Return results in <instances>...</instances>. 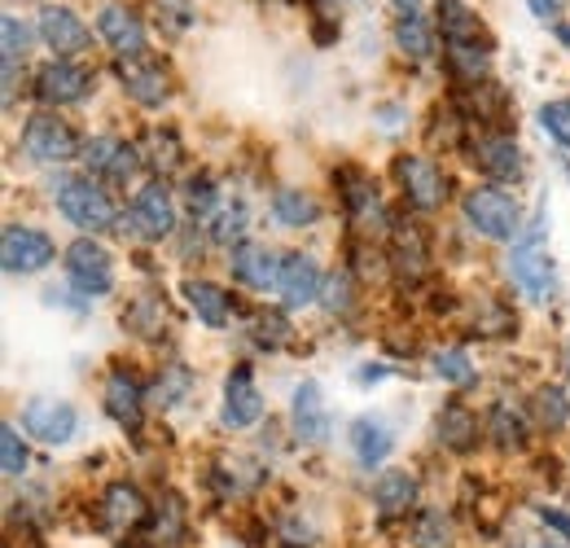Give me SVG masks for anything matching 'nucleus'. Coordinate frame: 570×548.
<instances>
[{"instance_id":"20","label":"nucleus","mask_w":570,"mask_h":548,"mask_svg":"<svg viewBox=\"0 0 570 548\" xmlns=\"http://www.w3.org/2000/svg\"><path fill=\"white\" fill-rule=\"evenodd\" d=\"M233 276L250 290H277L282 281V260L264 246H233Z\"/></svg>"},{"instance_id":"31","label":"nucleus","mask_w":570,"mask_h":548,"mask_svg":"<svg viewBox=\"0 0 570 548\" xmlns=\"http://www.w3.org/2000/svg\"><path fill=\"white\" fill-rule=\"evenodd\" d=\"M149 149H145V158H149V167L163 176V172H171V167H180V145H176V133H163V128H154L149 133Z\"/></svg>"},{"instance_id":"18","label":"nucleus","mask_w":570,"mask_h":548,"mask_svg":"<svg viewBox=\"0 0 570 548\" xmlns=\"http://www.w3.org/2000/svg\"><path fill=\"white\" fill-rule=\"evenodd\" d=\"M474 163L492 176V180H518L522 172V154H518V140L513 133H483L474 140Z\"/></svg>"},{"instance_id":"8","label":"nucleus","mask_w":570,"mask_h":548,"mask_svg":"<svg viewBox=\"0 0 570 548\" xmlns=\"http://www.w3.org/2000/svg\"><path fill=\"white\" fill-rule=\"evenodd\" d=\"M22 430H27L31 439L49 443V448H58V443H71V434H75V409L67 404V400L40 395V400H31V404L22 409Z\"/></svg>"},{"instance_id":"10","label":"nucleus","mask_w":570,"mask_h":548,"mask_svg":"<svg viewBox=\"0 0 570 548\" xmlns=\"http://www.w3.org/2000/svg\"><path fill=\"white\" fill-rule=\"evenodd\" d=\"M40 40L58 53V58H75L92 45V31L83 27V18L67 9V4H45L40 9Z\"/></svg>"},{"instance_id":"29","label":"nucleus","mask_w":570,"mask_h":548,"mask_svg":"<svg viewBox=\"0 0 570 548\" xmlns=\"http://www.w3.org/2000/svg\"><path fill=\"white\" fill-rule=\"evenodd\" d=\"M535 417H540V425L544 430H562L570 421V400L562 386H544V391H535Z\"/></svg>"},{"instance_id":"37","label":"nucleus","mask_w":570,"mask_h":548,"mask_svg":"<svg viewBox=\"0 0 570 548\" xmlns=\"http://www.w3.org/2000/svg\"><path fill=\"white\" fill-rule=\"evenodd\" d=\"M492 434H497L500 448H522L527 443V430H522V417L509 409L492 412Z\"/></svg>"},{"instance_id":"14","label":"nucleus","mask_w":570,"mask_h":548,"mask_svg":"<svg viewBox=\"0 0 570 548\" xmlns=\"http://www.w3.org/2000/svg\"><path fill=\"white\" fill-rule=\"evenodd\" d=\"M439 31H443L448 49H492V31L461 0H439Z\"/></svg>"},{"instance_id":"32","label":"nucleus","mask_w":570,"mask_h":548,"mask_svg":"<svg viewBox=\"0 0 570 548\" xmlns=\"http://www.w3.org/2000/svg\"><path fill=\"white\" fill-rule=\"evenodd\" d=\"M189 382H194V373H189L185 364H171L167 373H158V382H154V395H158V404H163V409H176V404L185 400Z\"/></svg>"},{"instance_id":"5","label":"nucleus","mask_w":570,"mask_h":548,"mask_svg":"<svg viewBox=\"0 0 570 548\" xmlns=\"http://www.w3.org/2000/svg\"><path fill=\"white\" fill-rule=\"evenodd\" d=\"M509 273L522 285V294L535 299V303H544V299L558 294V268H553L549 251H544L535 237H531V242H518V246L509 251Z\"/></svg>"},{"instance_id":"34","label":"nucleus","mask_w":570,"mask_h":548,"mask_svg":"<svg viewBox=\"0 0 570 548\" xmlns=\"http://www.w3.org/2000/svg\"><path fill=\"white\" fill-rule=\"evenodd\" d=\"M27 443H22V434H18V425H4L0 430V466H4V474L9 479H18V474H27Z\"/></svg>"},{"instance_id":"7","label":"nucleus","mask_w":570,"mask_h":548,"mask_svg":"<svg viewBox=\"0 0 570 548\" xmlns=\"http://www.w3.org/2000/svg\"><path fill=\"white\" fill-rule=\"evenodd\" d=\"M132 228L149 237V242H163V237H171L176 233V203H171V189L163 185V180H154V185H145L141 194L132 198Z\"/></svg>"},{"instance_id":"21","label":"nucleus","mask_w":570,"mask_h":548,"mask_svg":"<svg viewBox=\"0 0 570 548\" xmlns=\"http://www.w3.org/2000/svg\"><path fill=\"white\" fill-rule=\"evenodd\" d=\"M294 430L303 443H325V434H330V409H325V395L316 382H303L294 391Z\"/></svg>"},{"instance_id":"41","label":"nucleus","mask_w":570,"mask_h":548,"mask_svg":"<svg viewBox=\"0 0 570 548\" xmlns=\"http://www.w3.org/2000/svg\"><path fill=\"white\" fill-rule=\"evenodd\" d=\"M527 4H531V13H535L540 22H549V18H558V13H562V4H567V0H527Z\"/></svg>"},{"instance_id":"24","label":"nucleus","mask_w":570,"mask_h":548,"mask_svg":"<svg viewBox=\"0 0 570 548\" xmlns=\"http://www.w3.org/2000/svg\"><path fill=\"white\" fill-rule=\"evenodd\" d=\"M185 299L198 312V321H207L212 330H224L228 316H233V303H228V294L215 281H185Z\"/></svg>"},{"instance_id":"43","label":"nucleus","mask_w":570,"mask_h":548,"mask_svg":"<svg viewBox=\"0 0 570 548\" xmlns=\"http://www.w3.org/2000/svg\"><path fill=\"white\" fill-rule=\"evenodd\" d=\"M391 4H395L400 13H417V4H422V0H391Z\"/></svg>"},{"instance_id":"1","label":"nucleus","mask_w":570,"mask_h":548,"mask_svg":"<svg viewBox=\"0 0 570 548\" xmlns=\"http://www.w3.org/2000/svg\"><path fill=\"white\" fill-rule=\"evenodd\" d=\"M53 198H58V211L71 219L75 228H83V233H101V228L115 224V203H110V194L97 180L62 176L58 189H53Z\"/></svg>"},{"instance_id":"40","label":"nucleus","mask_w":570,"mask_h":548,"mask_svg":"<svg viewBox=\"0 0 570 548\" xmlns=\"http://www.w3.org/2000/svg\"><path fill=\"white\" fill-rule=\"evenodd\" d=\"M439 527H448V522H443L439 513H426V518H422V531H417V545H422V548H443V545H448V531L439 536Z\"/></svg>"},{"instance_id":"23","label":"nucleus","mask_w":570,"mask_h":548,"mask_svg":"<svg viewBox=\"0 0 570 548\" xmlns=\"http://www.w3.org/2000/svg\"><path fill=\"white\" fill-rule=\"evenodd\" d=\"M413 500H417V479H413V474H404V470L382 474L377 487H373V505H377V513H382V518L409 513V509H413Z\"/></svg>"},{"instance_id":"30","label":"nucleus","mask_w":570,"mask_h":548,"mask_svg":"<svg viewBox=\"0 0 570 548\" xmlns=\"http://www.w3.org/2000/svg\"><path fill=\"white\" fill-rule=\"evenodd\" d=\"M212 237L219 246H233V242H242L246 237V206L233 203V206H219L212 215Z\"/></svg>"},{"instance_id":"44","label":"nucleus","mask_w":570,"mask_h":548,"mask_svg":"<svg viewBox=\"0 0 570 548\" xmlns=\"http://www.w3.org/2000/svg\"><path fill=\"white\" fill-rule=\"evenodd\" d=\"M558 36H562V45H567V49H570V27H567V22L558 27Z\"/></svg>"},{"instance_id":"6","label":"nucleus","mask_w":570,"mask_h":548,"mask_svg":"<svg viewBox=\"0 0 570 548\" xmlns=\"http://www.w3.org/2000/svg\"><path fill=\"white\" fill-rule=\"evenodd\" d=\"M67 276L79 294H110L115 290V264L97 242H75L67 251Z\"/></svg>"},{"instance_id":"11","label":"nucleus","mask_w":570,"mask_h":548,"mask_svg":"<svg viewBox=\"0 0 570 548\" xmlns=\"http://www.w3.org/2000/svg\"><path fill=\"white\" fill-rule=\"evenodd\" d=\"M97 36L119 53V58H137L145 53V22L137 9L128 4H106L97 13Z\"/></svg>"},{"instance_id":"38","label":"nucleus","mask_w":570,"mask_h":548,"mask_svg":"<svg viewBox=\"0 0 570 548\" xmlns=\"http://www.w3.org/2000/svg\"><path fill=\"white\" fill-rule=\"evenodd\" d=\"M540 124H544L549 137L562 140L570 149V101H549V106L540 110Z\"/></svg>"},{"instance_id":"25","label":"nucleus","mask_w":570,"mask_h":548,"mask_svg":"<svg viewBox=\"0 0 570 548\" xmlns=\"http://www.w3.org/2000/svg\"><path fill=\"white\" fill-rule=\"evenodd\" d=\"M391 448H395V434H391L382 421L360 417L356 425H352V452L360 457V466H377V461H386Z\"/></svg>"},{"instance_id":"19","label":"nucleus","mask_w":570,"mask_h":548,"mask_svg":"<svg viewBox=\"0 0 570 548\" xmlns=\"http://www.w3.org/2000/svg\"><path fill=\"white\" fill-rule=\"evenodd\" d=\"M145 522V496L132 482H115L106 496H101V527L106 531H132Z\"/></svg>"},{"instance_id":"15","label":"nucleus","mask_w":570,"mask_h":548,"mask_svg":"<svg viewBox=\"0 0 570 548\" xmlns=\"http://www.w3.org/2000/svg\"><path fill=\"white\" fill-rule=\"evenodd\" d=\"M325 290V276L316 268L312 255L294 251V255H282V281H277V294L285 299V307H303V303H316Z\"/></svg>"},{"instance_id":"42","label":"nucleus","mask_w":570,"mask_h":548,"mask_svg":"<svg viewBox=\"0 0 570 548\" xmlns=\"http://www.w3.org/2000/svg\"><path fill=\"white\" fill-rule=\"evenodd\" d=\"M540 518H544L549 527H558V531L570 540V513H562V509H540Z\"/></svg>"},{"instance_id":"4","label":"nucleus","mask_w":570,"mask_h":548,"mask_svg":"<svg viewBox=\"0 0 570 548\" xmlns=\"http://www.w3.org/2000/svg\"><path fill=\"white\" fill-rule=\"evenodd\" d=\"M22 149L36 163H67L83 145H79V137H75V128L67 119H58V115H31L27 128H22Z\"/></svg>"},{"instance_id":"3","label":"nucleus","mask_w":570,"mask_h":548,"mask_svg":"<svg viewBox=\"0 0 570 548\" xmlns=\"http://www.w3.org/2000/svg\"><path fill=\"white\" fill-rule=\"evenodd\" d=\"M0 264L9 276H31L53 264V237L31 224H9L0 242Z\"/></svg>"},{"instance_id":"36","label":"nucleus","mask_w":570,"mask_h":548,"mask_svg":"<svg viewBox=\"0 0 570 548\" xmlns=\"http://www.w3.org/2000/svg\"><path fill=\"white\" fill-rule=\"evenodd\" d=\"M255 343L268 346V351L285 346L289 343V321H285L282 312H259L255 316Z\"/></svg>"},{"instance_id":"35","label":"nucleus","mask_w":570,"mask_h":548,"mask_svg":"<svg viewBox=\"0 0 570 548\" xmlns=\"http://www.w3.org/2000/svg\"><path fill=\"white\" fill-rule=\"evenodd\" d=\"M434 373H439L443 382H456V386H470V382H474V364H470L465 351H439V355H434Z\"/></svg>"},{"instance_id":"17","label":"nucleus","mask_w":570,"mask_h":548,"mask_svg":"<svg viewBox=\"0 0 570 548\" xmlns=\"http://www.w3.org/2000/svg\"><path fill=\"white\" fill-rule=\"evenodd\" d=\"M79 158H83V167H88L92 176H106V180H128V176L137 172V149H132L128 140H115V137L88 140V145L79 149Z\"/></svg>"},{"instance_id":"16","label":"nucleus","mask_w":570,"mask_h":548,"mask_svg":"<svg viewBox=\"0 0 570 548\" xmlns=\"http://www.w3.org/2000/svg\"><path fill=\"white\" fill-rule=\"evenodd\" d=\"M88 84H92L88 70L58 58V62H49V67L36 75V97L45 106H71V101H79L88 92Z\"/></svg>"},{"instance_id":"33","label":"nucleus","mask_w":570,"mask_h":548,"mask_svg":"<svg viewBox=\"0 0 570 548\" xmlns=\"http://www.w3.org/2000/svg\"><path fill=\"white\" fill-rule=\"evenodd\" d=\"M347 211L356 224H373L382 215V203H377V189L368 180H347Z\"/></svg>"},{"instance_id":"2","label":"nucleus","mask_w":570,"mask_h":548,"mask_svg":"<svg viewBox=\"0 0 570 548\" xmlns=\"http://www.w3.org/2000/svg\"><path fill=\"white\" fill-rule=\"evenodd\" d=\"M465 219L474 233L492 237V242H509L518 228H522V211H518V198H509L504 189H474L465 194Z\"/></svg>"},{"instance_id":"22","label":"nucleus","mask_w":570,"mask_h":548,"mask_svg":"<svg viewBox=\"0 0 570 548\" xmlns=\"http://www.w3.org/2000/svg\"><path fill=\"white\" fill-rule=\"evenodd\" d=\"M106 412L124 430H137L141 425V386L128 373H110V382H106Z\"/></svg>"},{"instance_id":"9","label":"nucleus","mask_w":570,"mask_h":548,"mask_svg":"<svg viewBox=\"0 0 570 548\" xmlns=\"http://www.w3.org/2000/svg\"><path fill=\"white\" fill-rule=\"evenodd\" d=\"M395 176L404 185V198L417 206V211H439L443 198H448V185H443V172L430 163V158H417V154H404L395 163Z\"/></svg>"},{"instance_id":"28","label":"nucleus","mask_w":570,"mask_h":548,"mask_svg":"<svg viewBox=\"0 0 570 548\" xmlns=\"http://www.w3.org/2000/svg\"><path fill=\"white\" fill-rule=\"evenodd\" d=\"M395 40H400V49H404L413 62H426L430 53H434V31H430V22H422V13H400Z\"/></svg>"},{"instance_id":"26","label":"nucleus","mask_w":570,"mask_h":548,"mask_svg":"<svg viewBox=\"0 0 570 548\" xmlns=\"http://www.w3.org/2000/svg\"><path fill=\"white\" fill-rule=\"evenodd\" d=\"M439 439L452 452H470L479 443V417L465 404H448V409L439 412Z\"/></svg>"},{"instance_id":"13","label":"nucleus","mask_w":570,"mask_h":548,"mask_svg":"<svg viewBox=\"0 0 570 548\" xmlns=\"http://www.w3.org/2000/svg\"><path fill=\"white\" fill-rule=\"evenodd\" d=\"M119 79H124L128 97L141 101V106H163L167 92H171L167 67H163L158 58H145V53H137V58H119Z\"/></svg>"},{"instance_id":"39","label":"nucleus","mask_w":570,"mask_h":548,"mask_svg":"<svg viewBox=\"0 0 570 548\" xmlns=\"http://www.w3.org/2000/svg\"><path fill=\"white\" fill-rule=\"evenodd\" d=\"M347 285H352L347 276H330V281H325L321 299H325V307H330V312H343V307L352 303V290H347Z\"/></svg>"},{"instance_id":"12","label":"nucleus","mask_w":570,"mask_h":548,"mask_svg":"<svg viewBox=\"0 0 570 548\" xmlns=\"http://www.w3.org/2000/svg\"><path fill=\"white\" fill-rule=\"evenodd\" d=\"M259 417H264V395L255 391L250 364H237L228 373V386H224V425L228 430H250Z\"/></svg>"},{"instance_id":"27","label":"nucleus","mask_w":570,"mask_h":548,"mask_svg":"<svg viewBox=\"0 0 570 548\" xmlns=\"http://www.w3.org/2000/svg\"><path fill=\"white\" fill-rule=\"evenodd\" d=\"M273 215H277V224H285V228H307V224L321 219V206H316L312 194H303V189H282L273 198Z\"/></svg>"}]
</instances>
